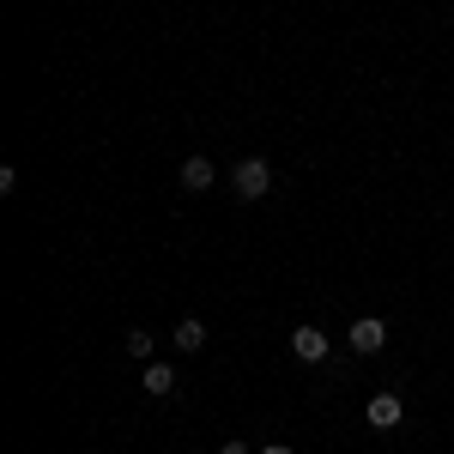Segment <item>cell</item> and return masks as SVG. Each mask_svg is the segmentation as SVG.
I'll return each instance as SVG.
<instances>
[{"instance_id": "10", "label": "cell", "mask_w": 454, "mask_h": 454, "mask_svg": "<svg viewBox=\"0 0 454 454\" xmlns=\"http://www.w3.org/2000/svg\"><path fill=\"white\" fill-rule=\"evenodd\" d=\"M261 454H297V449H291V442H267Z\"/></svg>"}, {"instance_id": "5", "label": "cell", "mask_w": 454, "mask_h": 454, "mask_svg": "<svg viewBox=\"0 0 454 454\" xmlns=\"http://www.w3.org/2000/svg\"><path fill=\"white\" fill-rule=\"evenodd\" d=\"M212 182H218L212 158H200V152H194V158H182V188H188V194H207Z\"/></svg>"}, {"instance_id": "9", "label": "cell", "mask_w": 454, "mask_h": 454, "mask_svg": "<svg viewBox=\"0 0 454 454\" xmlns=\"http://www.w3.org/2000/svg\"><path fill=\"white\" fill-rule=\"evenodd\" d=\"M218 454H248V442H237V436H231V442H224Z\"/></svg>"}, {"instance_id": "1", "label": "cell", "mask_w": 454, "mask_h": 454, "mask_svg": "<svg viewBox=\"0 0 454 454\" xmlns=\"http://www.w3.org/2000/svg\"><path fill=\"white\" fill-rule=\"evenodd\" d=\"M267 188H273V164H267V158H243V164L231 170V194H237V200H261Z\"/></svg>"}, {"instance_id": "7", "label": "cell", "mask_w": 454, "mask_h": 454, "mask_svg": "<svg viewBox=\"0 0 454 454\" xmlns=\"http://www.w3.org/2000/svg\"><path fill=\"white\" fill-rule=\"evenodd\" d=\"M140 387H145V394H170V387H176V364L152 357V364L140 370Z\"/></svg>"}, {"instance_id": "4", "label": "cell", "mask_w": 454, "mask_h": 454, "mask_svg": "<svg viewBox=\"0 0 454 454\" xmlns=\"http://www.w3.org/2000/svg\"><path fill=\"white\" fill-rule=\"evenodd\" d=\"M364 419L376 424V430H394V424L406 419V400H400V394H387V387H382V394H370V406H364Z\"/></svg>"}, {"instance_id": "3", "label": "cell", "mask_w": 454, "mask_h": 454, "mask_svg": "<svg viewBox=\"0 0 454 454\" xmlns=\"http://www.w3.org/2000/svg\"><path fill=\"white\" fill-rule=\"evenodd\" d=\"M291 357L297 364H327V333L321 327H291Z\"/></svg>"}, {"instance_id": "2", "label": "cell", "mask_w": 454, "mask_h": 454, "mask_svg": "<svg viewBox=\"0 0 454 454\" xmlns=\"http://www.w3.org/2000/svg\"><path fill=\"white\" fill-rule=\"evenodd\" d=\"M346 346L357 351V357H376V351L387 346V321L382 315H357V321L346 327Z\"/></svg>"}, {"instance_id": "6", "label": "cell", "mask_w": 454, "mask_h": 454, "mask_svg": "<svg viewBox=\"0 0 454 454\" xmlns=\"http://www.w3.org/2000/svg\"><path fill=\"white\" fill-rule=\"evenodd\" d=\"M170 346L182 351V357H188V351H200V346H207V321H194V315H182V321L170 327Z\"/></svg>"}, {"instance_id": "8", "label": "cell", "mask_w": 454, "mask_h": 454, "mask_svg": "<svg viewBox=\"0 0 454 454\" xmlns=\"http://www.w3.org/2000/svg\"><path fill=\"white\" fill-rule=\"evenodd\" d=\"M152 351H158V340H152L145 327H128V357H140V364H152Z\"/></svg>"}]
</instances>
